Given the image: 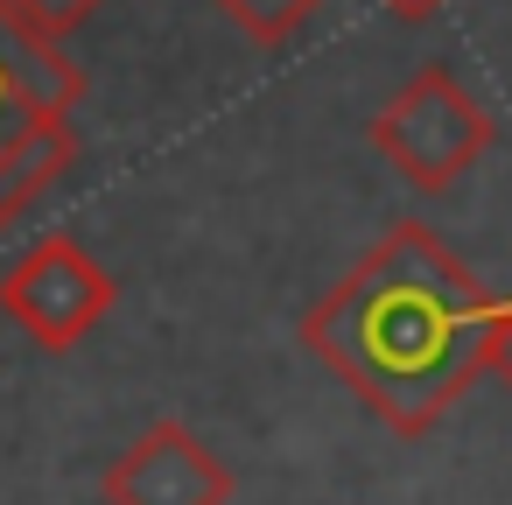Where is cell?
<instances>
[{"mask_svg":"<svg viewBox=\"0 0 512 505\" xmlns=\"http://www.w3.org/2000/svg\"><path fill=\"white\" fill-rule=\"evenodd\" d=\"M365 141H372V155H379L407 190L442 197L456 176H470V169L491 155L498 120H491V106H484L449 64H421V71L379 106V120L365 127Z\"/></svg>","mask_w":512,"mask_h":505,"instance_id":"7a4b0ae2","label":"cell"},{"mask_svg":"<svg viewBox=\"0 0 512 505\" xmlns=\"http://www.w3.org/2000/svg\"><path fill=\"white\" fill-rule=\"evenodd\" d=\"M78 141H71V120H29L15 134V148L0 155V225H15L64 169H71Z\"/></svg>","mask_w":512,"mask_h":505,"instance_id":"5b68a950","label":"cell"},{"mask_svg":"<svg viewBox=\"0 0 512 505\" xmlns=\"http://www.w3.org/2000/svg\"><path fill=\"white\" fill-rule=\"evenodd\" d=\"M491 309L484 281L421 218H400L337 288L309 302L302 344L365 400L372 421L428 435L491 372Z\"/></svg>","mask_w":512,"mask_h":505,"instance_id":"6da1fadb","label":"cell"},{"mask_svg":"<svg viewBox=\"0 0 512 505\" xmlns=\"http://www.w3.org/2000/svg\"><path fill=\"white\" fill-rule=\"evenodd\" d=\"M491 372L512 386V295H498V309H491Z\"/></svg>","mask_w":512,"mask_h":505,"instance_id":"9c48e42d","label":"cell"},{"mask_svg":"<svg viewBox=\"0 0 512 505\" xmlns=\"http://www.w3.org/2000/svg\"><path fill=\"white\" fill-rule=\"evenodd\" d=\"M92 8H106V0H0V15L8 22H22V29H36V36H71V29H85L92 22Z\"/></svg>","mask_w":512,"mask_h":505,"instance_id":"52a82bcc","label":"cell"},{"mask_svg":"<svg viewBox=\"0 0 512 505\" xmlns=\"http://www.w3.org/2000/svg\"><path fill=\"white\" fill-rule=\"evenodd\" d=\"M386 15H400V22H428V15H442L449 0H379Z\"/></svg>","mask_w":512,"mask_h":505,"instance_id":"30bf717a","label":"cell"},{"mask_svg":"<svg viewBox=\"0 0 512 505\" xmlns=\"http://www.w3.org/2000/svg\"><path fill=\"white\" fill-rule=\"evenodd\" d=\"M29 120H43V113H29V99H22V85H15V22L0 15V155L15 148V134H22Z\"/></svg>","mask_w":512,"mask_h":505,"instance_id":"ba28073f","label":"cell"},{"mask_svg":"<svg viewBox=\"0 0 512 505\" xmlns=\"http://www.w3.org/2000/svg\"><path fill=\"white\" fill-rule=\"evenodd\" d=\"M113 295H120L113 274L71 232H50V239L22 246L8 267H0V316H8L22 337H36L43 351L85 344L106 323Z\"/></svg>","mask_w":512,"mask_h":505,"instance_id":"3957f363","label":"cell"},{"mask_svg":"<svg viewBox=\"0 0 512 505\" xmlns=\"http://www.w3.org/2000/svg\"><path fill=\"white\" fill-rule=\"evenodd\" d=\"M211 8H218L253 50H288V43L316 22L323 0H211Z\"/></svg>","mask_w":512,"mask_h":505,"instance_id":"8992f818","label":"cell"},{"mask_svg":"<svg viewBox=\"0 0 512 505\" xmlns=\"http://www.w3.org/2000/svg\"><path fill=\"white\" fill-rule=\"evenodd\" d=\"M106 505H232V463L190 421H148L99 477Z\"/></svg>","mask_w":512,"mask_h":505,"instance_id":"277c9868","label":"cell"}]
</instances>
